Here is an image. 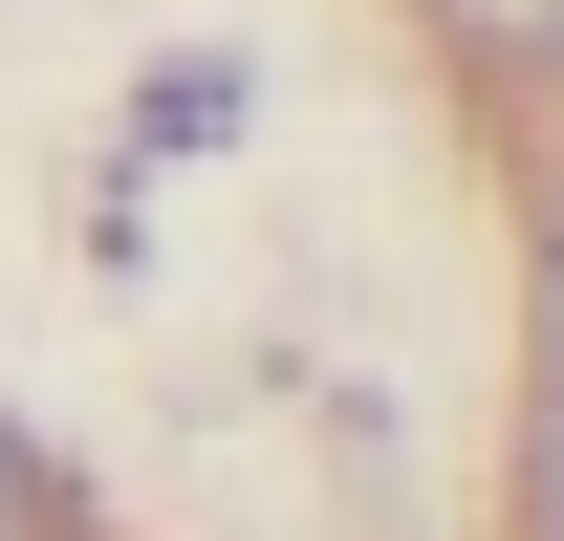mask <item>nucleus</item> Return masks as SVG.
I'll list each match as a JSON object with an SVG mask.
<instances>
[{
    "mask_svg": "<svg viewBox=\"0 0 564 541\" xmlns=\"http://www.w3.org/2000/svg\"><path fill=\"white\" fill-rule=\"evenodd\" d=\"M434 44L478 87H564V0H434Z\"/></svg>",
    "mask_w": 564,
    "mask_h": 541,
    "instance_id": "nucleus-1",
    "label": "nucleus"
},
{
    "mask_svg": "<svg viewBox=\"0 0 564 541\" xmlns=\"http://www.w3.org/2000/svg\"><path fill=\"white\" fill-rule=\"evenodd\" d=\"M499 541H564V390L521 411V498H499Z\"/></svg>",
    "mask_w": 564,
    "mask_h": 541,
    "instance_id": "nucleus-2",
    "label": "nucleus"
},
{
    "mask_svg": "<svg viewBox=\"0 0 564 541\" xmlns=\"http://www.w3.org/2000/svg\"><path fill=\"white\" fill-rule=\"evenodd\" d=\"M543 346H564V239H543Z\"/></svg>",
    "mask_w": 564,
    "mask_h": 541,
    "instance_id": "nucleus-4",
    "label": "nucleus"
},
{
    "mask_svg": "<svg viewBox=\"0 0 564 541\" xmlns=\"http://www.w3.org/2000/svg\"><path fill=\"white\" fill-rule=\"evenodd\" d=\"M22 520H44V455H22V433H0V541H22Z\"/></svg>",
    "mask_w": 564,
    "mask_h": 541,
    "instance_id": "nucleus-3",
    "label": "nucleus"
}]
</instances>
